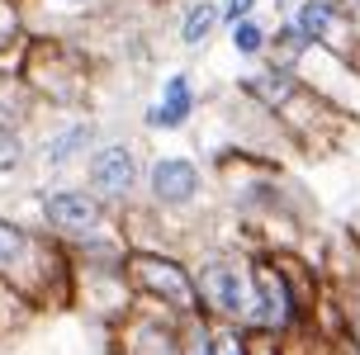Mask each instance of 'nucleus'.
Here are the masks:
<instances>
[{
  "label": "nucleus",
  "mask_w": 360,
  "mask_h": 355,
  "mask_svg": "<svg viewBox=\"0 0 360 355\" xmlns=\"http://www.w3.org/2000/svg\"><path fill=\"white\" fill-rule=\"evenodd\" d=\"M124 275L138 294H152V299L171 303L180 313H199V284L190 280V270L180 266L176 256H157V251H128L124 256Z\"/></svg>",
  "instance_id": "1"
},
{
  "label": "nucleus",
  "mask_w": 360,
  "mask_h": 355,
  "mask_svg": "<svg viewBox=\"0 0 360 355\" xmlns=\"http://www.w3.org/2000/svg\"><path fill=\"white\" fill-rule=\"evenodd\" d=\"M199 303L214 308L218 318H233L242 327H252L256 318V280H252V266L242 270L233 261H209L204 275H199Z\"/></svg>",
  "instance_id": "2"
},
{
  "label": "nucleus",
  "mask_w": 360,
  "mask_h": 355,
  "mask_svg": "<svg viewBox=\"0 0 360 355\" xmlns=\"http://www.w3.org/2000/svg\"><path fill=\"white\" fill-rule=\"evenodd\" d=\"M252 280H256V318H252V327H261V332H280V337H285L289 327L299 322V294H294V280H289L285 261L256 256L252 261Z\"/></svg>",
  "instance_id": "3"
},
{
  "label": "nucleus",
  "mask_w": 360,
  "mask_h": 355,
  "mask_svg": "<svg viewBox=\"0 0 360 355\" xmlns=\"http://www.w3.org/2000/svg\"><path fill=\"white\" fill-rule=\"evenodd\" d=\"M138 185V157L124 142H109L90 157V190L100 199H128Z\"/></svg>",
  "instance_id": "4"
},
{
  "label": "nucleus",
  "mask_w": 360,
  "mask_h": 355,
  "mask_svg": "<svg viewBox=\"0 0 360 355\" xmlns=\"http://www.w3.org/2000/svg\"><path fill=\"white\" fill-rule=\"evenodd\" d=\"M43 213H48V223L62 232H76V237H90V232L100 228V199L90 195V190H57V195L43 199Z\"/></svg>",
  "instance_id": "5"
},
{
  "label": "nucleus",
  "mask_w": 360,
  "mask_h": 355,
  "mask_svg": "<svg viewBox=\"0 0 360 355\" xmlns=\"http://www.w3.org/2000/svg\"><path fill=\"white\" fill-rule=\"evenodd\" d=\"M147 190H152V199H157V204H166V209L190 204V199L199 195V171H195V161H185V157H162L152 171H147Z\"/></svg>",
  "instance_id": "6"
},
{
  "label": "nucleus",
  "mask_w": 360,
  "mask_h": 355,
  "mask_svg": "<svg viewBox=\"0 0 360 355\" xmlns=\"http://www.w3.org/2000/svg\"><path fill=\"white\" fill-rule=\"evenodd\" d=\"M190 114H195V90H190V76L176 71V76L166 81V90H162V105L147 114V124L152 128H180Z\"/></svg>",
  "instance_id": "7"
},
{
  "label": "nucleus",
  "mask_w": 360,
  "mask_h": 355,
  "mask_svg": "<svg viewBox=\"0 0 360 355\" xmlns=\"http://www.w3.org/2000/svg\"><path fill=\"white\" fill-rule=\"evenodd\" d=\"M218 19H223V10H218L214 0H199L195 10L185 15V24H180V43H185V48H199V43L218 29Z\"/></svg>",
  "instance_id": "8"
},
{
  "label": "nucleus",
  "mask_w": 360,
  "mask_h": 355,
  "mask_svg": "<svg viewBox=\"0 0 360 355\" xmlns=\"http://www.w3.org/2000/svg\"><path fill=\"white\" fill-rule=\"evenodd\" d=\"M90 138H95V128H90V124L67 128V133H62V138H57L53 147H48V166H67V161H72V157L81 152V147H86Z\"/></svg>",
  "instance_id": "9"
},
{
  "label": "nucleus",
  "mask_w": 360,
  "mask_h": 355,
  "mask_svg": "<svg viewBox=\"0 0 360 355\" xmlns=\"http://www.w3.org/2000/svg\"><path fill=\"white\" fill-rule=\"evenodd\" d=\"M266 29H261V24H256L252 15H242V19H233V48L242 57H256V53H266Z\"/></svg>",
  "instance_id": "10"
},
{
  "label": "nucleus",
  "mask_w": 360,
  "mask_h": 355,
  "mask_svg": "<svg viewBox=\"0 0 360 355\" xmlns=\"http://www.w3.org/2000/svg\"><path fill=\"white\" fill-rule=\"evenodd\" d=\"M337 308H342V337L346 346L360 355V284H351L342 299H337Z\"/></svg>",
  "instance_id": "11"
},
{
  "label": "nucleus",
  "mask_w": 360,
  "mask_h": 355,
  "mask_svg": "<svg viewBox=\"0 0 360 355\" xmlns=\"http://www.w3.org/2000/svg\"><path fill=\"white\" fill-rule=\"evenodd\" d=\"M209 355H247V332L237 327L233 318L209 332Z\"/></svg>",
  "instance_id": "12"
},
{
  "label": "nucleus",
  "mask_w": 360,
  "mask_h": 355,
  "mask_svg": "<svg viewBox=\"0 0 360 355\" xmlns=\"http://www.w3.org/2000/svg\"><path fill=\"white\" fill-rule=\"evenodd\" d=\"M24 256H29V237H24L15 223H5V218H0V270L19 266Z\"/></svg>",
  "instance_id": "13"
},
{
  "label": "nucleus",
  "mask_w": 360,
  "mask_h": 355,
  "mask_svg": "<svg viewBox=\"0 0 360 355\" xmlns=\"http://www.w3.org/2000/svg\"><path fill=\"white\" fill-rule=\"evenodd\" d=\"M15 161H19V142H15V133L0 128V166H15Z\"/></svg>",
  "instance_id": "14"
},
{
  "label": "nucleus",
  "mask_w": 360,
  "mask_h": 355,
  "mask_svg": "<svg viewBox=\"0 0 360 355\" xmlns=\"http://www.w3.org/2000/svg\"><path fill=\"white\" fill-rule=\"evenodd\" d=\"M252 5H256V0H228V5H223V19H242V15H252Z\"/></svg>",
  "instance_id": "15"
},
{
  "label": "nucleus",
  "mask_w": 360,
  "mask_h": 355,
  "mask_svg": "<svg viewBox=\"0 0 360 355\" xmlns=\"http://www.w3.org/2000/svg\"><path fill=\"white\" fill-rule=\"evenodd\" d=\"M332 5H337V10H342V15L360 29V0H332Z\"/></svg>",
  "instance_id": "16"
},
{
  "label": "nucleus",
  "mask_w": 360,
  "mask_h": 355,
  "mask_svg": "<svg viewBox=\"0 0 360 355\" xmlns=\"http://www.w3.org/2000/svg\"><path fill=\"white\" fill-rule=\"evenodd\" d=\"M195 355H209V341H204V351H195Z\"/></svg>",
  "instance_id": "17"
}]
</instances>
